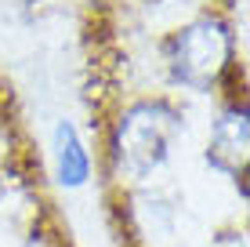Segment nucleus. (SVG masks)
<instances>
[{
    "mask_svg": "<svg viewBox=\"0 0 250 247\" xmlns=\"http://www.w3.org/2000/svg\"><path fill=\"white\" fill-rule=\"evenodd\" d=\"M55 167H58V182L69 185V189L83 185V182H87V175H91L87 149H83L80 135H76V127L69 120H62L55 127Z\"/></svg>",
    "mask_w": 250,
    "mask_h": 247,
    "instance_id": "4",
    "label": "nucleus"
},
{
    "mask_svg": "<svg viewBox=\"0 0 250 247\" xmlns=\"http://www.w3.org/2000/svg\"><path fill=\"white\" fill-rule=\"evenodd\" d=\"M247 146H250V124L247 109H225L214 120L210 142H207V160L225 175H243L247 167Z\"/></svg>",
    "mask_w": 250,
    "mask_h": 247,
    "instance_id": "3",
    "label": "nucleus"
},
{
    "mask_svg": "<svg viewBox=\"0 0 250 247\" xmlns=\"http://www.w3.org/2000/svg\"><path fill=\"white\" fill-rule=\"evenodd\" d=\"M182 131L178 113L167 102H142L127 109L116 127V164L131 178H149L170 157V142Z\"/></svg>",
    "mask_w": 250,
    "mask_h": 247,
    "instance_id": "1",
    "label": "nucleus"
},
{
    "mask_svg": "<svg viewBox=\"0 0 250 247\" xmlns=\"http://www.w3.org/2000/svg\"><path fill=\"white\" fill-rule=\"evenodd\" d=\"M229 55H232V37L225 22L196 19L170 44V69H174L178 84H185L192 91H207L229 66Z\"/></svg>",
    "mask_w": 250,
    "mask_h": 247,
    "instance_id": "2",
    "label": "nucleus"
}]
</instances>
